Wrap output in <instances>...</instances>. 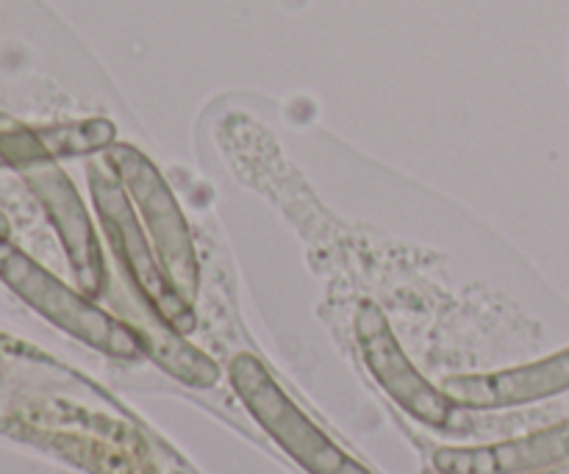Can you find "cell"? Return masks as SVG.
I'll list each match as a JSON object with an SVG mask.
<instances>
[{
	"label": "cell",
	"mask_w": 569,
	"mask_h": 474,
	"mask_svg": "<svg viewBox=\"0 0 569 474\" xmlns=\"http://www.w3.org/2000/svg\"><path fill=\"white\" fill-rule=\"evenodd\" d=\"M442 392L453 400L456 409L472 411L517 409L556 397L569 392V347L509 370L453 375L442 383Z\"/></svg>",
	"instance_id": "cell-6"
},
{
	"label": "cell",
	"mask_w": 569,
	"mask_h": 474,
	"mask_svg": "<svg viewBox=\"0 0 569 474\" xmlns=\"http://www.w3.org/2000/svg\"><path fill=\"white\" fill-rule=\"evenodd\" d=\"M228 381L261 431L309 474H372L339 450L292 400L256 355L239 353L228 364Z\"/></svg>",
	"instance_id": "cell-1"
},
{
	"label": "cell",
	"mask_w": 569,
	"mask_h": 474,
	"mask_svg": "<svg viewBox=\"0 0 569 474\" xmlns=\"http://www.w3.org/2000/svg\"><path fill=\"white\" fill-rule=\"evenodd\" d=\"M356 344L365 366L376 377L378 386L398 403L411 420L420 425L442 431L453 420V400L433 386L406 355L403 344L395 336L387 314L376 303H361L356 311Z\"/></svg>",
	"instance_id": "cell-5"
},
{
	"label": "cell",
	"mask_w": 569,
	"mask_h": 474,
	"mask_svg": "<svg viewBox=\"0 0 569 474\" xmlns=\"http://www.w3.org/2000/svg\"><path fill=\"white\" fill-rule=\"evenodd\" d=\"M0 275L44 320L98 353L120 361H137L148 355L137 327L98 309L83 292H72L20 250L0 244Z\"/></svg>",
	"instance_id": "cell-2"
},
{
	"label": "cell",
	"mask_w": 569,
	"mask_h": 474,
	"mask_svg": "<svg viewBox=\"0 0 569 474\" xmlns=\"http://www.w3.org/2000/svg\"><path fill=\"white\" fill-rule=\"evenodd\" d=\"M89 181H92V200L94 209H98L100 225H103L117 261L128 272L133 289L144 300L150 314L159 316L167 327H172L181 336L192 333L194 325H198L192 303L178 292L176 283L170 281V275L161 266L153 242H150L139 214L133 211L131 198L122 189V183L111 181L94 167L89 170Z\"/></svg>",
	"instance_id": "cell-3"
},
{
	"label": "cell",
	"mask_w": 569,
	"mask_h": 474,
	"mask_svg": "<svg viewBox=\"0 0 569 474\" xmlns=\"http://www.w3.org/2000/svg\"><path fill=\"white\" fill-rule=\"evenodd\" d=\"M106 161L128 192V198L137 205L139 220H142L144 231L153 242L164 272L176 283L178 292L192 303L200 289V264L198 253H194L192 231L183 220L181 205H178L170 183L161 178L153 161L139 153L133 144L114 142L106 150Z\"/></svg>",
	"instance_id": "cell-4"
},
{
	"label": "cell",
	"mask_w": 569,
	"mask_h": 474,
	"mask_svg": "<svg viewBox=\"0 0 569 474\" xmlns=\"http://www.w3.org/2000/svg\"><path fill=\"white\" fill-rule=\"evenodd\" d=\"M28 183L37 192V198L42 200L50 222L59 231V239L64 244L67 259H70L81 292L89 294V297H98L106 289L103 250H100L98 236H94L87 205L81 203V194L76 192L70 178L56 164L33 167L28 172Z\"/></svg>",
	"instance_id": "cell-7"
},
{
	"label": "cell",
	"mask_w": 569,
	"mask_h": 474,
	"mask_svg": "<svg viewBox=\"0 0 569 474\" xmlns=\"http://www.w3.org/2000/svg\"><path fill=\"white\" fill-rule=\"evenodd\" d=\"M565 461H569V420L506 442L442 447L433 453L431 470L439 474H522L559 466Z\"/></svg>",
	"instance_id": "cell-8"
},
{
	"label": "cell",
	"mask_w": 569,
	"mask_h": 474,
	"mask_svg": "<svg viewBox=\"0 0 569 474\" xmlns=\"http://www.w3.org/2000/svg\"><path fill=\"white\" fill-rule=\"evenodd\" d=\"M426 474H439L437 470H428ZM522 474H569V461L559 466H548V470H537V472H522Z\"/></svg>",
	"instance_id": "cell-9"
}]
</instances>
